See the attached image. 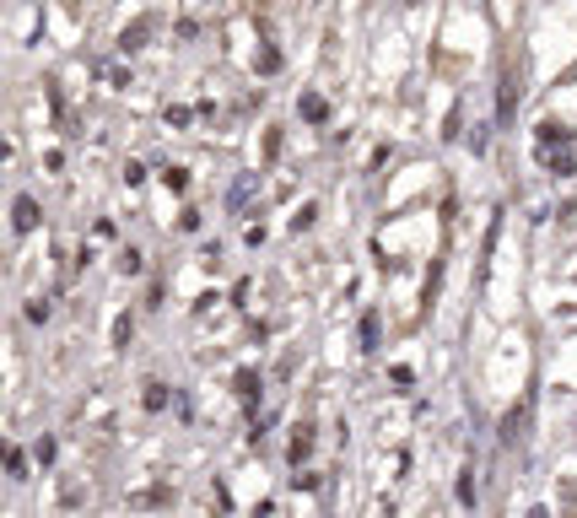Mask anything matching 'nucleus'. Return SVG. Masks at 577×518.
Masks as SVG:
<instances>
[{"label": "nucleus", "instance_id": "nucleus-6", "mask_svg": "<svg viewBox=\"0 0 577 518\" xmlns=\"http://www.w3.org/2000/svg\"><path fill=\"white\" fill-rule=\"evenodd\" d=\"M0 464H6V443H0Z\"/></svg>", "mask_w": 577, "mask_h": 518}, {"label": "nucleus", "instance_id": "nucleus-3", "mask_svg": "<svg viewBox=\"0 0 577 518\" xmlns=\"http://www.w3.org/2000/svg\"><path fill=\"white\" fill-rule=\"evenodd\" d=\"M130 335H136V319H130V313H119V319H113V351H124V345H130Z\"/></svg>", "mask_w": 577, "mask_h": 518}, {"label": "nucleus", "instance_id": "nucleus-5", "mask_svg": "<svg viewBox=\"0 0 577 518\" xmlns=\"http://www.w3.org/2000/svg\"><path fill=\"white\" fill-rule=\"evenodd\" d=\"M168 502H173L168 486H157V492H141V507H168Z\"/></svg>", "mask_w": 577, "mask_h": 518}, {"label": "nucleus", "instance_id": "nucleus-4", "mask_svg": "<svg viewBox=\"0 0 577 518\" xmlns=\"http://www.w3.org/2000/svg\"><path fill=\"white\" fill-rule=\"evenodd\" d=\"M141 405H146V410H162V405H168V389H162V383H146V389H141Z\"/></svg>", "mask_w": 577, "mask_h": 518}, {"label": "nucleus", "instance_id": "nucleus-2", "mask_svg": "<svg viewBox=\"0 0 577 518\" xmlns=\"http://www.w3.org/2000/svg\"><path fill=\"white\" fill-rule=\"evenodd\" d=\"M146 33H151V22H146V16H141V22H130V27H124V54H136L141 44H146Z\"/></svg>", "mask_w": 577, "mask_h": 518}, {"label": "nucleus", "instance_id": "nucleus-1", "mask_svg": "<svg viewBox=\"0 0 577 518\" xmlns=\"http://www.w3.org/2000/svg\"><path fill=\"white\" fill-rule=\"evenodd\" d=\"M11 227H16V233H33V227H38V200H27V195L11 200Z\"/></svg>", "mask_w": 577, "mask_h": 518}]
</instances>
